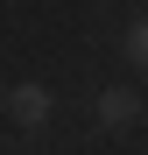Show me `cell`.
Returning a JSON list of instances; mask_svg holds the SVG:
<instances>
[{
	"mask_svg": "<svg viewBox=\"0 0 148 155\" xmlns=\"http://www.w3.org/2000/svg\"><path fill=\"white\" fill-rule=\"evenodd\" d=\"M92 113H99V127H106V134H127V127L141 120V99H134L127 85H106V92H99V106H92Z\"/></svg>",
	"mask_w": 148,
	"mask_h": 155,
	"instance_id": "obj_1",
	"label": "cell"
},
{
	"mask_svg": "<svg viewBox=\"0 0 148 155\" xmlns=\"http://www.w3.org/2000/svg\"><path fill=\"white\" fill-rule=\"evenodd\" d=\"M7 113H14L21 127H42V120H49V85H14V92H7Z\"/></svg>",
	"mask_w": 148,
	"mask_h": 155,
	"instance_id": "obj_2",
	"label": "cell"
},
{
	"mask_svg": "<svg viewBox=\"0 0 148 155\" xmlns=\"http://www.w3.org/2000/svg\"><path fill=\"white\" fill-rule=\"evenodd\" d=\"M127 57L148 71V14H134V21H127Z\"/></svg>",
	"mask_w": 148,
	"mask_h": 155,
	"instance_id": "obj_3",
	"label": "cell"
}]
</instances>
